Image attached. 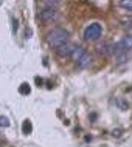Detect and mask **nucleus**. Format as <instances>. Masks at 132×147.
<instances>
[{"mask_svg":"<svg viewBox=\"0 0 132 147\" xmlns=\"http://www.w3.org/2000/svg\"><path fill=\"white\" fill-rule=\"evenodd\" d=\"M47 42H48V45L51 48H54L58 51L61 47L69 43V33L62 28H54L48 33V36H47Z\"/></svg>","mask_w":132,"mask_h":147,"instance_id":"1","label":"nucleus"},{"mask_svg":"<svg viewBox=\"0 0 132 147\" xmlns=\"http://www.w3.org/2000/svg\"><path fill=\"white\" fill-rule=\"evenodd\" d=\"M101 34H103V26L99 25V23H97V22L90 23V25L84 30V39L89 40V42L98 40V39L101 37Z\"/></svg>","mask_w":132,"mask_h":147,"instance_id":"2","label":"nucleus"},{"mask_svg":"<svg viewBox=\"0 0 132 147\" xmlns=\"http://www.w3.org/2000/svg\"><path fill=\"white\" fill-rule=\"evenodd\" d=\"M56 17H58V9H56V8H44L41 13H39V19H41L44 23L53 22Z\"/></svg>","mask_w":132,"mask_h":147,"instance_id":"3","label":"nucleus"},{"mask_svg":"<svg viewBox=\"0 0 132 147\" xmlns=\"http://www.w3.org/2000/svg\"><path fill=\"white\" fill-rule=\"evenodd\" d=\"M114 50H117L118 53H121V51H129L132 50V34H127L125 37L120 40L117 45H114Z\"/></svg>","mask_w":132,"mask_h":147,"instance_id":"4","label":"nucleus"},{"mask_svg":"<svg viewBox=\"0 0 132 147\" xmlns=\"http://www.w3.org/2000/svg\"><path fill=\"white\" fill-rule=\"evenodd\" d=\"M73 50H75V47L70 45V43H67V45H64V47H61V48L58 50V54H59V56H62V57H67V56L71 57Z\"/></svg>","mask_w":132,"mask_h":147,"instance_id":"5","label":"nucleus"},{"mask_svg":"<svg viewBox=\"0 0 132 147\" xmlns=\"http://www.w3.org/2000/svg\"><path fill=\"white\" fill-rule=\"evenodd\" d=\"M84 54H86V51H84V48H81V47H75V50H73V53H71V59L73 61H79Z\"/></svg>","mask_w":132,"mask_h":147,"instance_id":"6","label":"nucleus"},{"mask_svg":"<svg viewBox=\"0 0 132 147\" xmlns=\"http://www.w3.org/2000/svg\"><path fill=\"white\" fill-rule=\"evenodd\" d=\"M90 61H92V57H90V54H84V56L81 57V59H79V61L76 62L78 63V67H79V68H84V67H87V65H89V63H90Z\"/></svg>","mask_w":132,"mask_h":147,"instance_id":"7","label":"nucleus"},{"mask_svg":"<svg viewBox=\"0 0 132 147\" xmlns=\"http://www.w3.org/2000/svg\"><path fill=\"white\" fill-rule=\"evenodd\" d=\"M22 132L25 133V135H30L31 132H33V125H31V121H23V124H22Z\"/></svg>","mask_w":132,"mask_h":147,"instance_id":"8","label":"nucleus"},{"mask_svg":"<svg viewBox=\"0 0 132 147\" xmlns=\"http://www.w3.org/2000/svg\"><path fill=\"white\" fill-rule=\"evenodd\" d=\"M118 6L126 9V11H132V0H120Z\"/></svg>","mask_w":132,"mask_h":147,"instance_id":"9","label":"nucleus"},{"mask_svg":"<svg viewBox=\"0 0 132 147\" xmlns=\"http://www.w3.org/2000/svg\"><path fill=\"white\" fill-rule=\"evenodd\" d=\"M44 5L45 8H58L59 0H44Z\"/></svg>","mask_w":132,"mask_h":147,"instance_id":"10","label":"nucleus"},{"mask_svg":"<svg viewBox=\"0 0 132 147\" xmlns=\"http://www.w3.org/2000/svg\"><path fill=\"white\" fill-rule=\"evenodd\" d=\"M127 51H123V53H120L118 54V57H117V63H123V62H126L127 61Z\"/></svg>","mask_w":132,"mask_h":147,"instance_id":"11","label":"nucleus"},{"mask_svg":"<svg viewBox=\"0 0 132 147\" xmlns=\"http://www.w3.org/2000/svg\"><path fill=\"white\" fill-rule=\"evenodd\" d=\"M19 91H20V94H30L31 88H30V85H28V84H22L20 88H19Z\"/></svg>","mask_w":132,"mask_h":147,"instance_id":"12","label":"nucleus"},{"mask_svg":"<svg viewBox=\"0 0 132 147\" xmlns=\"http://www.w3.org/2000/svg\"><path fill=\"white\" fill-rule=\"evenodd\" d=\"M10 125V119L6 116H0V127H8Z\"/></svg>","mask_w":132,"mask_h":147,"instance_id":"13","label":"nucleus"},{"mask_svg":"<svg viewBox=\"0 0 132 147\" xmlns=\"http://www.w3.org/2000/svg\"><path fill=\"white\" fill-rule=\"evenodd\" d=\"M126 28H129V30H132V20H129L126 23Z\"/></svg>","mask_w":132,"mask_h":147,"instance_id":"14","label":"nucleus"},{"mask_svg":"<svg viewBox=\"0 0 132 147\" xmlns=\"http://www.w3.org/2000/svg\"><path fill=\"white\" fill-rule=\"evenodd\" d=\"M36 82L39 84V87H41V85L44 84V81H42V79H39V78H36Z\"/></svg>","mask_w":132,"mask_h":147,"instance_id":"15","label":"nucleus"}]
</instances>
